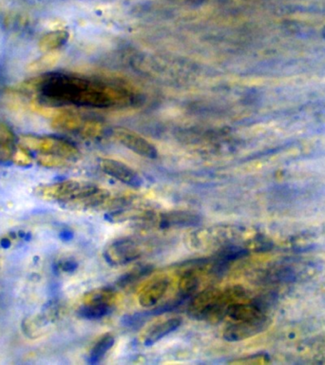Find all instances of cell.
I'll return each instance as SVG.
<instances>
[{
	"label": "cell",
	"instance_id": "obj_1",
	"mask_svg": "<svg viewBox=\"0 0 325 365\" xmlns=\"http://www.w3.org/2000/svg\"><path fill=\"white\" fill-rule=\"evenodd\" d=\"M23 88L36 94L37 103L51 107L119 108L139 101L138 93L125 83L62 71L40 74Z\"/></svg>",
	"mask_w": 325,
	"mask_h": 365
},
{
	"label": "cell",
	"instance_id": "obj_2",
	"mask_svg": "<svg viewBox=\"0 0 325 365\" xmlns=\"http://www.w3.org/2000/svg\"><path fill=\"white\" fill-rule=\"evenodd\" d=\"M36 113L51 117V125L56 130L66 133H77L86 138H96L103 133V125L93 119L85 118L76 110L61 107H51L36 103Z\"/></svg>",
	"mask_w": 325,
	"mask_h": 365
},
{
	"label": "cell",
	"instance_id": "obj_3",
	"mask_svg": "<svg viewBox=\"0 0 325 365\" xmlns=\"http://www.w3.org/2000/svg\"><path fill=\"white\" fill-rule=\"evenodd\" d=\"M244 233L234 225H218L198 228L188 234V247L196 250L217 251L231 245H239Z\"/></svg>",
	"mask_w": 325,
	"mask_h": 365
},
{
	"label": "cell",
	"instance_id": "obj_4",
	"mask_svg": "<svg viewBox=\"0 0 325 365\" xmlns=\"http://www.w3.org/2000/svg\"><path fill=\"white\" fill-rule=\"evenodd\" d=\"M153 242L145 240L124 237L114 240L105 247L103 256L105 262L113 267H121L136 261L150 252Z\"/></svg>",
	"mask_w": 325,
	"mask_h": 365
},
{
	"label": "cell",
	"instance_id": "obj_5",
	"mask_svg": "<svg viewBox=\"0 0 325 365\" xmlns=\"http://www.w3.org/2000/svg\"><path fill=\"white\" fill-rule=\"evenodd\" d=\"M20 144L26 150L36 151L39 154H51L73 161L79 157V150L68 140L57 136L23 135Z\"/></svg>",
	"mask_w": 325,
	"mask_h": 365
},
{
	"label": "cell",
	"instance_id": "obj_6",
	"mask_svg": "<svg viewBox=\"0 0 325 365\" xmlns=\"http://www.w3.org/2000/svg\"><path fill=\"white\" fill-rule=\"evenodd\" d=\"M201 224V216L191 211L172 210L167 212H156L148 210L139 221L136 222L138 227L167 228L194 227Z\"/></svg>",
	"mask_w": 325,
	"mask_h": 365
},
{
	"label": "cell",
	"instance_id": "obj_7",
	"mask_svg": "<svg viewBox=\"0 0 325 365\" xmlns=\"http://www.w3.org/2000/svg\"><path fill=\"white\" fill-rule=\"evenodd\" d=\"M115 302V291L113 288L102 287L88 292L85 296L79 315L87 319H99L108 315Z\"/></svg>",
	"mask_w": 325,
	"mask_h": 365
},
{
	"label": "cell",
	"instance_id": "obj_8",
	"mask_svg": "<svg viewBox=\"0 0 325 365\" xmlns=\"http://www.w3.org/2000/svg\"><path fill=\"white\" fill-rule=\"evenodd\" d=\"M269 325V318L267 315L256 319L231 322L224 331L225 341L235 342L244 341L267 329Z\"/></svg>",
	"mask_w": 325,
	"mask_h": 365
},
{
	"label": "cell",
	"instance_id": "obj_9",
	"mask_svg": "<svg viewBox=\"0 0 325 365\" xmlns=\"http://www.w3.org/2000/svg\"><path fill=\"white\" fill-rule=\"evenodd\" d=\"M111 135L120 144L138 155L148 159H156L158 157V150L155 145L133 130L116 128Z\"/></svg>",
	"mask_w": 325,
	"mask_h": 365
},
{
	"label": "cell",
	"instance_id": "obj_10",
	"mask_svg": "<svg viewBox=\"0 0 325 365\" xmlns=\"http://www.w3.org/2000/svg\"><path fill=\"white\" fill-rule=\"evenodd\" d=\"M221 288L210 287L194 296L187 307V315L197 321H204L210 318Z\"/></svg>",
	"mask_w": 325,
	"mask_h": 365
},
{
	"label": "cell",
	"instance_id": "obj_11",
	"mask_svg": "<svg viewBox=\"0 0 325 365\" xmlns=\"http://www.w3.org/2000/svg\"><path fill=\"white\" fill-rule=\"evenodd\" d=\"M247 292L241 285H232L221 289L219 298L217 299L215 308H214L208 322L217 324L227 318L228 311L234 304L244 301L247 299Z\"/></svg>",
	"mask_w": 325,
	"mask_h": 365
},
{
	"label": "cell",
	"instance_id": "obj_12",
	"mask_svg": "<svg viewBox=\"0 0 325 365\" xmlns=\"http://www.w3.org/2000/svg\"><path fill=\"white\" fill-rule=\"evenodd\" d=\"M100 170L107 175L113 177L123 184L133 187H139L143 185L142 177L130 165L118 160L102 158L99 160Z\"/></svg>",
	"mask_w": 325,
	"mask_h": 365
},
{
	"label": "cell",
	"instance_id": "obj_13",
	"mask_svg": "<svg viewBox=\"0 0 325 365\" xmlns=\"http://www.w3.org/2000/svg\"><path fill=\"white\" fill-rule=\"evenodd\" d=\"M182 322L181 317H171V318L154 322L142 331L140 341L145 346H150L178 329L181 327Z\"/></svg>",
	"mask_w": 325,
	"mask_h": 365
},
{
	"label": "cell",
	"instance_id": "obj_14",
	"mask_svg": "<svg viewBox=\"0 0 325 365\" xmlns=\"http://www.w3.org/2000/svg\"><path fill=\"white\" fill-rule=\"evenodd\" d=\"M170 284V279L167 276H157L151 279L139 291L137 297L139 304L145 308L155 307L167 294Z\"/></svg>",
	"mask_w": 325,
	"mask_h": 365
},
{
	"label": "cell",
	"instance_id": "obj_15",
	"mask_svg": "<svg viewBox=\"0 0 325 365\" xmlns=\"http://www.w3.org/2000/svg\"><path fill=\"white\" fill-rule=\"evenodd\" d=\"M68 34L67 31L56 30L45 34L39 40L38 46L40 51L44 53H56L59 48L67 44Z\"/></svg>",
	"mask_w": 325,
	"mask_h": 365
},
{
	"label": "cell",
	"instance_id": "obj_16",
	"mask_svg": "<svg viewBox=\"0 0 325 365\" xmlns=\"http://www.w3.org/2000/svg\"><path fill=\"white\" fill-rule=\"evenodd\" d=\"M17 137L13 130L4 122L0 121V160L11 158Z\"/></svg>",
	"mask_w": 325,
	"mask_h": 365
},
{
	"label": "cell",
	"instance_id": "obj_17",
	"mask_svg": "<svg viewBox=\"0 0 325 365\" xmlns=\"http://www.w3.org/2000/svg\"><path fill=\"white\" fill-rule=\"evenodd\" d=\"M115 339L113 336L110 334H105L98 341L94 344L93 349L91 351L90 356H88V361L91 364H97L104 359V356L107 355L108 351L113 346Z\"/></svg>",
	"mask_w": 325,
	"mask_h": 365
},
{
	"label": "cell",
	"instance_id": "obj_18",
	"mask_svg": "<svg viewBox=\"0 0 325 365\" xmlns=\"http://www.w3.org/2000/svg\"><path fill=\"white\" fill-rule=\"evenodd\" d=\"M153 267L150 264H142L133 268L130 271L123 275L121 278L117 281V285L119 287H127L130 285L135 284L139 279L145 278L148 274L153 272Z\"/></svg>",
	"mask_w": 325,
	"mask_h": 365
},
{
	"label": "cell",
	"instance_id": "obj_19",
	"mask_svg": "<svg viewBox=\"0 0 325 365\" xmlns=\"http://www.w3.org/2000/svg\"><path fill=\"white\" fill-rule=\"evenodd\" d=\"M56 60V53H44V56H40L39 58L33 60L31 63L29 68L30 71H39L45 70V68L53 67V63Z\"/></svg>",
	"mask_w": 325,
	"mask_h": 365
},
{
	"label": "cell",
	"instance_id": "obj_20",
	"mask_svg": "<svg viewBox=\"0 0 325 365\" xmlns=\"http://www.w3.org/2000/svg\"><path fill=\"white\" fill-rule=\"evenodd\" d=\"M39 164L46 168H62L68 165V160L51 154H39L37 157Z\"/></svg>",
	"mask_w": 325,
	"mask_h": 365
},
{
	"label": "cell",
	"instance_id": "obj_21",
	"mask_svg": "<svg viewBox=\"0 0 325 365\" xmlns=\"http://www.w3.org/2000/svg\"><path fill=\"white\" fill-rule=\"evenodd\" d=\"M11 159L16 165H21V167H28L31 164V157L23 147L14 150Z\"/></svg>",
	"mask_w": 325,
	"mask_h": 365
},
{
	"label": "cell",
	"instance_id": "obj_22",
	"mask_svg": "<svg viewBox=\"0 0 325 365\" xmlns=\"http://www.w3.org/2000/svg\"><path fill=\"white\" fill-rule=\"evenodd\" d=\"M165 1L175 3V4L181 5H194L199 4L202 0H165Z\"/></svg>",
	"mask_w": 325,
	"mask_h": 365
}]
</instances>
